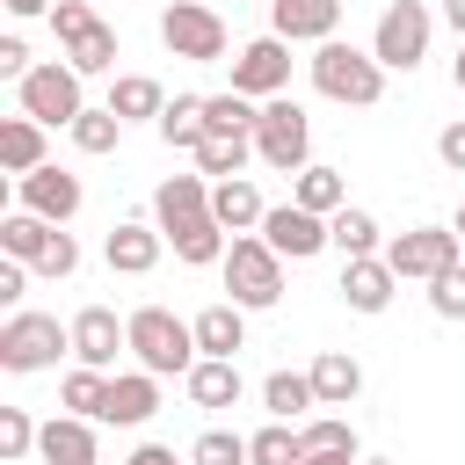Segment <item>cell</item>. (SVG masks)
Returning a JSON list of instances; mask_svg holds the SVG:
<instances>
[{
    "label": "cell",
    "instance_id": "obj_1",
    "mask_svg": "<svg viewBox=\"0 0 465 465\" xmlns=\"http://www.w3.org/2000/svg\"><path fill=\"white\" fill-rule=\"evenodd\" d=\"M131 356H138V371H153V378H189V371L203 363L196 327L174 320L167 305H138V312H131Z\"/></svg>",
    "mask_w": 465,
    "mask_h": 465
},
{
    "label": "cell",
    "instance_id": "obj_2",
    "mask_svg": "<svg viewBox=\"0 0 465 465\" xmlns=\"http://www.w3.org/2000/svg\"><path fill=\"white\" fill-rule=\"evenodd\" d=\"M305 73H312V87L327 94V102H341V109H371L378 94H385V65L371 58V51H356V44H312V58H305Z\"/></svg>",
    "mask_w": 465,
    "mask_h": 465
},
{
    "label": "cell",
    "instance_id": "obj_3",
    "mask_svg": "<svg viewBox=\"0 0 465 465\" xmlns=\"http://www.w3.org/2000/svg\"><path fill=\"white\" fill-rule=\"evenodd\" d=\"M218 269H225V291H232L240 312H269V305L283 298V254H276L262 232H240Z\"/></svg>",
    "mask_w": 465,
    "mask_h": 465
},
{
    "label": "cell",
    "instance_id": "obj_4",
    "mask_svg": "<svg viewBox=\"0 0 465 465\" xmlns=\"http://www.w3.org/2000/svg\"><path fill=\"white\" fill-rule=\"evenodd\" d=\"M51 29H58V58H65L80 80L116 73V29H109L87 0H58V7H51Z\"/></svg>",
    "mask_w": 465,
    "mask_h": 465
},
{
    "label": "cell",
    "instance_id": "obj_5",
    "mask_svg": "<svg viewBox=\"0 0 465 465\" xmlns=\"http://www.w3.org/2000/svg\"><path fill=\"white\" fill-rule=\"evenodd\" d=\"M254 160H262V167H276V174H305V167H312V116H305L291 94L262 102V124H254Z\"/></svg>",
    "mask_w": 465,
    "mask_h": 465
},
{
    "label": "cell",
    "instance_id": "obj_6",
    "mask_svg": "<svg viewBox=\"0 0 465 465\" xmlns=\"http://www.w3.org/2000/svg\"><path fill=\"white\" fill-rule=\"evenodd\" d=\"M58 356H73V327H58L51 312H7V327H0V371L29 378V371H51Z\"/></svg>",
    "mask_w": 465,
    "mask_h": 465
},
{
    "label": "cell",
    "instance_id": "obj_7",
    "mask_svg": "<svg viewBox=\"0 0 465 465\" xmlns=\"http://www.w3.org/2000/svg\"><path fill=\"white\" fill-rule=\"evenodd\" d=\"M429 36H436V15H429L421 0H392V7L378 15V29H371V58H378L385 73H414V65L429 58Z\"/></svg>",
    "mask_w": 465,
    "mask_h": 465
},
{
    "label": "cell",
    "instance_id": "obj_8",
    "mask_svg": "<svg viewBox=\"0 0 465 465\" xmlns=\"http://www.w3.org/2000/svg\"><path fill=\"white\" fill-rule=\"evenodd\" d=\"M15 102H22V116H36L44 131H73V124H80V109H87L80 73H73L65 58H44V65L15 87Z\"/></svg>",
    "mask_w": 465,
    "mask_h": 465
},
{
    "label": "cell",
    "instance_id": "obj_9",
    "mask_svg": "<svg viewBox=\"0 0 465 465\" xmlns=\"http://www.w3.org/2000/svg\"><path fill=\"white\" fill-rule=\"evenodd\" d=\"M458 232L450 225H407V232H392L385 240V269L400 276V283H436L443 269H458Z\"/></svg>",
    "mask_w": 465,
    "mask_h": 465
},
{
    "label": "cell",
    "instance_id": "obj_10",
    "mask_svg": "<svg viewBox=\"0 0 465 465\" xmlns=\"http://www.w3.org/2000/svg\"><path fill=\"white\" fill-rule=\"evenodd\" d=\"M160 44H167L174 58H189V65H218V58H225V22H218L203 0H167Z\"/></svg>",
    "mask_w": 465,
    "mask_h": 465
},
{
    "label": "cell",
    "instance_id": "obj_11",
    "mask_svg": "<svg viewBox=\"0 0 465 465\" xmlns=\"http://www.w3.org/2000/svg\"><path fill=\"white\" fill-rule=\"evenodd\" d=\"M232 94H247V102H276V94H291V44H283V36H254V44H240V58H232Z\"/></svg>",
    "mask_w": 465,
    "mask_h": 465
},
{
    "label": "cell",
    "instance_id": "obj_12",
    "mask_svg": "<svg viewBox=\"0 0 465 465\" xmlns=\"http://www.w3.org/2000/svg\"><path fill=\"white\" fill-rule=\"evenodd\" d=\"M65 327H73V363H80V371H109V378H116V356L131 349V320H116L109 305H80Z\"/></svg>",
    "mask_w": 465,
    "mask_h": 465
},
{
    "label": "cell",
    "instance_id": "obj_13",
    "mask_svg": "<svg viewBox=\"0 0 465 465\" xmlns=\"http://www.w3.org/2000/svg\"><path fill=\"white\" fill-rule=\"evenodd\" d=\"M15 211H36V218H51V225H65L80 203H87V189H80V174L73 167H36V174H22L15 182Z\"/></svg>",
    "mask_w": 465,
    "mask_h": 465
},
{
    "label": "cell",
    "instance_id": "obj_14",
    "mask_svg": "<svg viewBox=\"0 0 465 465\" xmlns=\"http://www.w3.org/2000/svg\"><path fill=\"white\" fill-rule=\"evenodd\" d=\"M262 240L283 254V262H312L320 247H334V232H327V218H312L305 203H276L269 218H262Z\"/></svg>",
    "mask_w": 465,
    "mask_h": 465
},
{
    "label": "cell",
    "instance_id": "obj_15",
    "mask_svg": "<svg viewBox=\"0 0 465 465\" xmlns=\"http://www.w3.org/2000/svg\"><path fill=\"white\" fill-rule=\"evenodd\" d=\"M341 0H269V36L283 44H334Z\"/></svg>",
    "mask_w": 465,
    "mask_h": 465
},
{
    "label": "cell",
    "instance_id": "obj_16",
    "mask_svg": "<svg viewBox=\"0 0 465 465\" xmlns=\"http://www.w3.org/2000/svg\"><path fill=\"white\" fill-rule=\"evenodd\" d=\"M392 291H400V276L385 269V254H363V262H341V305H349V312H363V320H378V312L392 305Z\"/></svg>",
    "mask_w": 465,
    "mask_h": 465
},
{
    "label": "cell",
    "instance_id": "obj_17",
    "mask_svg": "<svg viewBox=\"0 0 465 465\" xmlns=\"http://www.w3.org/2000/svg\"><path fill=\"white\" fill-rule=\"evenodd\" d=\"M160 247H167V232H160V225H138V218H124V225L102 240V262H109L116 276H145V269L160 262Z\"/></svg>",
    "mask_w": 465,
    "mask_h": 465
},
{
    "label": "cell",
    "instance_id": "obj_18",
    "mask_svg": "<svg viewBox=\"0 0 465 465\" xmlns=\"http://www.w3.org/2000/svg\"><path fill=\"white\" fill-rule=\"evenodd\" d=\"M153 218H160V232H174L189 218H211V182L203 174H167L153 189Z\"/></svg>",
    "mask_w": 465,
    "mask_h": 465
},
{
    "label": "cell",
    "instance_id": "obj_19",
    "mask_svg": "<svg viewBox=\"0 0 465 465\" xmlns=\"http://www.w3.org/2000/svg\"><path fill=\"white\" fill-rule=\"evenodd\" d=\"M153 414H160V378H153V371H116V378H109V414H102V421L138 429V421H153Z\"/></svg>",
    "mask_w": 465,
    "mask_h": 465
},
{
    "label": "cell",
    "instance_id": "obj_20",
    "mask_svg": "<svg viewBox=\"0 0 465 465\" xmlns=\"http://www.w3.org/2000/svg\"><path fill=\"white\" fill-rule=\"evenodd\" d=\"M36 458H44V465H94V458H102V450H94V421L51 414L44 436H36Z\"/></svg>",
    "mask_w": 465,
    "mask_h": 465
},
{
    "label": "cell",
    "instance_id": "obj_21",
    "mask_svg": "<svg viewBox=\"0 0 465 465\" xmlns=\"http://www.w3.org/2000/svg\"><path fill=\"white\" fill-rule=\"evenodd\" d=\"M189 327H196V349H203V356H225V363H232V356L247 349V312H240L232 298L203 305V312H196Z\"/></svg>",
    "mask_w": 465,
    "mask_h": 465
},
{
    "label": "cell",
    "instance_id": "obj_22",
    "mask_svg": "<svg viewBox=\"0 0 465 465\" xmlns=\"http://www.w3.org/2000/svg\"><path fill=\"white\" fill-rule=\"evenodd\" d=\"M211 218H218L225 232H262L269 203H262V189L240 174V182H211Z\"/></svg>",
    "mask_w": 465,
    "mask_h": 465
},
{
    "label": "cell",
    "instance_id": "obj_23",
    "mask_svg": "<svg viewBox=\"0 0 465 465\" xmlns=\"http://www.w3.org/2000/svg\"><path fill=\"white\" fill-rule=\"evenodd\" d=\"M58 232H65V225H51V218H36V211H7V218H0V254L36 269V262L51 254V240H58Z\"/></svg>",
    "mask_w": 465,
    "mask_h": 465
},
{
    "label": "cell",
    "instance_id": "obj_24",
    "mask_svg": "<svg viewBox=\"0 0 465 465\" xmlns=\"http://www.w3.org/2000/svg\"><path fill=\"white\" fill-rule=\"evenodd\" d=\"M160 145H174V153H196L203 138H211V109H203V94H174L167 109H160Z\"/></svg>",
    "mask_w": 465,
    "mask_h": 465
},
{
    "label": "cell",
    "instance_id": "obj_25",
    "mask_svg": "<svg viewBox=\"0 0 465 465\" xmlns=\"http://www.w3.org/2000/svg\"><path fill=\"white\" fill-rule=\"evenodd\" d=\"M312 392H320V407H349L363 392V363L349 349H320L312 356Z\"/></svg>",
    "mask_w": 465,
    "mask_h": 465
},
{
    "label": "cell",
    "instance_id": "obj_26",
    "mask_svg": "<svg viewBox=\"0 0 465 465\" xmlns=\"http://www.w3.org/2000/svg\"><path fill=\"white\" fill-rule=\"evenodd\" d=\"M262 407H269V421H312L305 407H320V392H312V371H269V385H262Z\"/></svg>",
    "mask_w": 465,
    "mask_h": 465
},
{
    "label": "cell",
    "instance_id": "obj_27",
    "mask_svg": "<svg viewBox=\"0 0 465 465\" xmlns=\"http://www.w3.org/2000/svg\"><path fill=\"white\" fill-rule=\"evenodd\" d=\"M102 109H116L124 124H145V116L160 124L167 94H160V80H153V73H116V80H109V102H102Z\"/></svg>",
    "mask_w": 465,
    "mask_h": 465
},
{
    "label": "cell",
    "instance_id": "obj_28",
    "mask_svg": "<svg viewBox=\"0 0 465 465\" xmlns=\"http://www.w3.org/2000/svg\"><path fill=\"white\" fill-rule=\"evenodd\" d=\"M0 167H7L15 182L36 174V167H51V160H44V124H36V116H7V124H0Z\"/></svg>",
    "mask_w": 465,
    "mask_h": 465
},
{
    "label": "cell",
    "instance_id": "obj_29",
    "mask_svg": "<svg viewBox=\"0 0 465 465\" xmlns=\"http://www.w3.org/2000/svg\"><path fill=\"white\" fill-rule=\"evenodd\" d=\"M189 400L203 407V414H218V407H240V363H225V356H203L189 378Z\"/></svg>",
    "mask_w": 465,
    "mask_h": 465
},
{
    "label": "cell",
    "instance_id": "obj_30",
    "mask_svg": "<svg viewBox=\"0 0 465 465\" xmlns=\"http://www.w3.org/2000/svg\"><path fill=\"white\" fill-rule=\"evenodd\" d=\"M291 203H305L312 218H334V211H349V182H341V167H305V174L291 182Z\"/></svg>",
    "mask_w": 465,
    "mask_h": 465
},
{
    "label": "cell",
    "instance_id": "obj_31",
    "mask_svg": "<svg viewBox=\"0 0 465 465\" xmlns=\"http://www.w3.org/2000/svg\"><path fill=\"white\" fill-rule=\"evenodd\" d=\"M327 232H334V247H341V262H363V254H385V232H378V218L371 211H334L327 218Z\"/></svg>",
    "mask_w": 465,
    "mask_h": 465
},
{
    "label": "cell",
    "instance_id": "obj_32",
    "mask_svg": "<svg viewBox=\"0 0 465 465\" xmlns=\"http://www.w3.org/2000/svg\"><path fill=\"white\" fill-rule=\"evenodd\" d=\"M247 160H254V138H203L196 145V174H211V182H240Z\"/></svg>",
    "mask_w": 465,
    "mask_h": 465
},
{
    "label": "cell",
    "instance_id": "obj_33",
    "mask_svg": "<svg viewBox=\"0 0 465 465\" xmlns=\"http://www.w3.org/2000/svg\"><path fill=\"white\" fill-rule=\"evenodd\" d=\"M167 247H174L182 262H196V269H203V262H225V225H218V218H189V225L167 232Z\"/></svg>",
    "mask_w": 465,
    "mask_h": 465
},
{
    "label": "cell",
    "instance_id": "obj_34",
    "mask_svg": "<svg viewBox=\"0 0 465 465\" xmlns=\"http://www.w3.org/2000/svg\"><path fill=\"white\" fill-rule=\"evenodd\" d=\"M58 400H65V414H80V421H102V414H109V371H65Z\"/></svg>",
    "mask_w": 465,
    "mask_h": 465
},
{
    "label": "cell",
    "instance_id": "obj_35",
    "mask_svg": "<svg viewBox=\"0 0 465 465\" xmlns=\"http://www.w3.org/2000/svg\"><path fill=\"white\" fill-rule=\"evenodd\" d=\"M247 458H254V465H305V436H298L291 421H269V429L247 436Z\"/></svg>",
    "mask_w": 465,
    "mask_h": 465
},
{
    "label": "cell",
    "instance_id": "obj_36",
    "mask_svg": "<svg viewBox=\"0 0 465 465\" xmlns=\"http://www.w3.org/2000/svg\"><path fill=\"white\" fill-rule=\"evenodd\" d=\"M116 138H124V116L116 109H80V124H73V145L80 153L102 160V153H116Z\"/></svg>",
    "mask_w": 465,
    "mask_h": 465
},
{
    "label": "cell",
    "instance_id": "obj_37",
    "mask_svg": "<svg viewBox=\"0 0 465 465\" xmlns=\"http://www.w3.org/2000/svg\"><path fill=\"white\" fill-rule=\"evenodd\" d=\"M36 421H29V407H0V465H22L29 450H36Z\"/></svg>",
    "mask_w": 465,
    "mask_h": 465
},
{
    "label": "cell",
    "instance_id": "obj_38",
    "mask_svg": "<svg viewBox=\"0 0 465 465\" xmlns=\"http://www.w3.org/2000/svg\"><path fill=\"white\" fill-rule=\"evenodd\" d=\"M189 465H254V458H247V436H232V429H203V436L189 443Z\"/></svg>",
    "mask_w": 465,
    "mask_h": 465
},
{
    "label": "cell",
    "instance_id": "obj_39",
    "mask_svg": "<svg viewBox=\"0 0 465 465\" xmlns=\"http://www.w3.org/2000/svg\"><path fill=\"white\" fill-rule=\"evenodd\" d=\"M298 436H305V458L312 450H356V429L341 414H312V421H298Z\"/></svg>",
    "mask_w": 465,
    "mask_h": 465
},
{
    "label": "cell",
    "instance_id": "obj_40",
    "mask_svg": "<svg viewBox=\"0 0 465 465\" xmlns=\"http://www.w3.org/2000/svg\"><path fill=\"white\" fill-rule=\"evenodd\" d=\"M429 312H436V320H465V262L429 283Z\"/></svg>",
    "mask_w": 465,
    "mask_h": 465
},
{
    "label": "cell",
    "instance_id": "obj_41",
    "mask_svg": "<svg viewBox=\"0 0 465 465\" xmlns=\"http://www.w3.org/2000/svg\"><path fill=\"white\" fill-rule=\"evenodd\" d=\"M73 269H80V240H73V232H58V240H51V254L36 262V276H51V283H65Z\"/></svg>",
    "mask_w": 465,
    "mask_h": 465
},
{
    "label": "cell",
    "instance_id": "obj_42",
    "mask_svg": "<svg viewBox=\"0 0 465 465\" xmlns=\"http://www.w3.org/2000/svg\"><path fill=\"white\" fill-rule=\"evenodd\" d=\"M436 160H443V167H450V174H465V116H458V124H443V131H436Z\"/></svg>",
    "mask_w": 465,
    "mask_h": 465
},
{
    "label": "cell",
    "instance_id": "obj_43",
    "mask_svg": "<svg viewBox=\"0 0 465 465\" xmlns=\"http://www.w3.org/2000/svg\"><path fill=\"white\" fill-rule=\"evenodd\" d=\"M22 291H29V262H7L0 254V305H22Z\"/></svg>",
    "mask_w": 465,
    "mask_h": 465
},
{
    "label": "cell",
    "instance_id": "obj_44",
    "mask_svg": "<svg viewBox=\"0 0 465 465\" xmlns=\"http://www.w3.org/2000/svg\"><path fill=\"white\" fill-rule=\"evenodd\" d=\"M124 465H189V458H174V450H167V443H138V450H131V458H124Z\"/></svg>",
    "mask_w": 465,
    "mask_h": 465
},
{
    "label": "cell",
    "instance_id": "obj_45",
    "mask_svg": "<svg viewBox=\"0 0 465 465\" xmlns=\"http://www.w3.org/2000/svg\"><path fill=\"white\" fill-rule=\"evenodd\" d=\"M0 7H7V15H15V22H29V15H51V7H58V0H0Z\"/></svg>",
    "mask_w": 465,
    "mask_h": 465
},
{
    "label": "cell",
    "instance_id": "obj_46",
    "mask_svg": "<svg viewBox=\"0 0 465 465\" xmlns=\"http://www.w3.org/2000/svg\"><path fill=\"white\" fill-rule=\"evenodd\" d=\"M305 465H363V458H356V450H312Z\"/></svg>",
    "mask_w": 465,
    "mask_h": 465
},
{
    "label": "cell",
    "instance_id": "obj_47",
    "mask_svg": "<svg viewBox=\"0 0 465 465\" xmlns=\"http://www.w3.org/2000/svg\"><path fill=\"white\" fill-rule=\"evenodd\" d=\"M443 22H450V29L465 36V0H443Z\"/></svg>",
    "mask_w": 465,
    "mask_h": 465
},
{
    "label": "cell",
    "instance_id": "obj_48",
    "mask_svg": "<svg viewBox=\"0 0 465 465\" xmlns=\"http://www.w3.org/2000/svg\"><path fill=\"white\" fill-rule=\"evenodd\" d=\"M450 80H458V94H465V51H458V58H450Z\"/></svg>",
    "mask_w": 465,
    "mask_h": 465
},
{
    "label": "cell",
    "instance_id": "obj_49",
    "mask_svg": "<svg viewBox=\"0 0 465 465\" xmlns=\"http://www.w3.org/2000/svg\"><path fill=\"white\" fill-rule=\"evenodd\" d=\"M450 232H458V240H465V203H458V218H450Z\"/></svg>",
    "mask_w": 465,
    "mask_h": 465
},
{
    "label": "cell",
    "instance_id": "obj_50",
    "mask_svg": "<svg viewBox=\"0 0 465 465\" xmlns=\"http://www.w3.org/2000/svg\"><path fill=\"white\" fill-rule=\"evenodd\" d=\"M363 465H385V458H363Z\"/></svg>",
    "mask_w": 465,
    "mask_h": 465
}]
</instances>
